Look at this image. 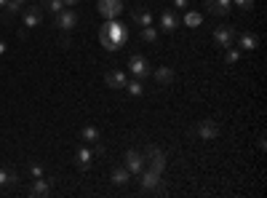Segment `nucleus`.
<instances>
[{
	"label": "nucleus",
	"mask_w": 267,
	"mask_h": 198,
	"mask_svg": "<svg viewBox=\"0 0 267 198\" xmlns=\"http://www.w3.org/2000/svg\"><path fill=\"white\" fill-rule=\"evenodd\" d=\"M99 35H104L107 40H112L115 46H123L126 40H129V30H126L120 21H115V19H107L102 25V30H99Z\"/></svg>",
	"instance_id": "nucleus-1"
},
{
	"label": "nucleus",
	"mask_w": 267,
	"mask_h": 198,
	"mask_svg": "<svg viewBox=\"0 0 267 198\" xmlns=\"http://www.w3.org/2000/svg\"><path fill=\"white\" fill-rule=\"evenodd\" d=\"M78 21H80V16L75 14L72 8H62L59 14H54V25H56L59 32H72L78 27Z\"/></svg>",
	"instance_id": "nucleus-2"
},
{
	"label": "nucleus",
	"mask_w": 267,
	"mask_h": 198,
	"mask_svg": "<svg viewBox=\"0 0 267 198\" xmlns=\"http://www.w3.org/2000/svg\"><path fill=\"white\" fill-rule=\"evenodd\" d=\"M142 156H144V161L150 164V169H153V171H158V174H163V169H166V153H160L158 147L147 145Z\"/></svg>",
	"instance_id": "nucleus-3"
},
{
	"label": "nucleus",
	"mask_w": 267,
	"mask_h": 198,
	"mask_svg": "<svg viewBox=\"0 0 267 198\" xmlns=\"http://www.w3.org/2000/svg\"><path fill=\"white\" fill-rule=\"evenodd\" d=\"M21 11H25V30H32V27H38L40 21H43V14H45L40 3H27V6L21 8Z\"/></svg>",
	"instance_id": "nucleus-4"
},
{
	"label": "nucleus",
	"mask_w": 267,
	"mask_h": 198,
	"mask_svg": "<svg viewBox=\"0 0 267 198\" xmlns=\"http://www.w3.org/2000/svg\"><path fill=\"white\" fill-rule=\"evenodd\" d=\"M129 73L134 75V78H147V75H153V70H150V62L144 59L142 54H134L131 59H129Z\"/></svg>",
	"instance_id": "nucleus-5"
},
{
	"label": "nucleus",
	"mask_w": 267,
	"mask_h": 198,
	"mask_svg": "<svg viewBox=\"0 0 267 198\" xmlns=\"http://www.w3.org/2000/svg\"><path fill=\"white\" fill-rule=\"evenodd\" d=\"M96 8L104 19H118L123 14V0H99Z\"/></svg>",
	"instance_id": "nucleus-6"
},
{
	"label": "nucleus",
	"mask_w": 267,
	"mask_h": 198,
	"mask_svg": "<svg viewBox=\"0 0 267 198\" xmlns=\"http://www.w3.org/2000/svg\"><path fill=\"white\" fill-rule=\"evenodd\" d=\"M233 40H235V27L222 25V27L214 30V43H216V46H222V49H230V46H233Z\"/></svg>",
	"instance_id": "nucleus-7"
},
{
	"label": "nucleus",
	"mask_w": 267,
	"mask_h": 198,
	"mask_svg": "<svg viewBox=\"0 0 267 198\" xmlns=\"http://www.w3.org/2000/svg\"><path fill=\"white\" fill-rule=\"evenodd\" d=\"M139 182H142V190H160V185H163V180H160L158 171H139Z\"/></svg>",
	"instance_id": "nucleus-8"
},
{
	"label": "nucleus",
	"mask_w": 267,
	"mask_h": 198,
	"mask_svg": "<svg viewBox=\"0 0 267 198\" xmlns=\"http://www.w3.org/2000/svg\"><path fill=\"white\" fill-rule=\"evenodd\" d=\"M123 161H126V169H129L131 174H139L144 169V156L139 153V150H129V153L123 156Z\"/></svg>",
	"instance_id": "nucleus-9"
},
{
	"label": "nucleus",
	"mask_w": 267,
	"mask_h": 198,
	"mask_svg": "<svg viewBox=\"0 0 267 198\" xmlns=\"http://www.w3.org/2000/svg\"><path fill=\"white\" fill-rule=\"evenodd\" d=\"M30 195H35V198H45V195H51V180H45V177H35L32 188H30Z\"/></svg>",
	"instance_id": "nucleus-10"
},
{
	"label": "nucleus",
	"mask_w": 267,
	"mask_h": 198,
	"mask_svg": "<svg viewBox=\"0 0 267 198\" xmlns=\"http://www.w3.org/2000/svg\"><path fill=\"white\" fill-rule=\"evenodd\" d=\"M198 137L201 139H216L219 137V126H216V121H201L198 123Z\"/></svg>",
	"instance_id": "nucleus-11"
},
{
	"label": "nucleus",
	"mask_w": 267,
	"mask_h": 198,
	"mask_svg": "<svg viewBox=\"0 0 267 198\" xmlns=\"http://www.w3.org/2000/svg\"><path fill=\"white\" fill-rule=\"evenodd\" d=\"M104 80H107L110 89H123L126 83H129V78H126L123 70H110V73L104 75Z\"/></svg>",
	"instance_id": "nucleus-12"
},
{
	"label": "nucleus",
	"mask_w": 267,
	"mask_h": 198,
	"mask_svg": "<svg viewBox=\"0 0 267 198\" xmlns=\"http://www.w3.org/2000/svg\"><path fill=\"white\" fill-rule=\"evenodd\" d=\"M75 164H78V169H80V171H88V169H91V164H94V156H91V150L78 147V153H75Z\"/></svg>",
	"instance_id": "nucleus-13"
},
{
	"label": "nucleus",
	"mask_w": 267,
	"mask_h": 198,
	"mask_svg": "<svg viewBox=\"0 0 267 198\" xmlns=\"http://www.w3.org/2000/svg\"><path fill=\"white\" fill-rule=\"evenodd\" d=\"M206 8H208V14H214V16H225L230 11V0H206Z\"/></svg>",
	"instance_id": "nucleus-14"
},
{
	"label": "nucleus",
	"mask_w": 267,
	"mask_h": 198,
	"mask_svg": "<svg viewBox=\"0 0 267 198\" xmlns=\"http://www.w3.org/2000/svg\"><path fill=\"white\" fill-rule=\"evenodd\" d=\"M131 19L136 21L139 27H150V25H153V14H150L147 8H134L131 11Z\"/></svg>",
	"instance_id": "nucleus-15"
},
{
	"label": "nucleus",
	"mask_w": 267,
	"mask_h": 198,
	"mask_svg": "<svg viewBox=\"0 0 267 198\" xmlns=\"http://www.w3.org/2000/svg\"><path fill=\"white\" fill-rule=\"evenodd\" d=\"M177 25H179V19H177L174 11H163V14H160V30L174 32V30H177Z\"/></svg>",
	"instance_id": "nucleus-16"
},
{
	"label": "nucleus",
	"mask_w": 267,
	"mask_h": 198,
	"mask_svg": "<svg viewBox=\"0 0 267 198\" xmlns=\"http://www.w3.org/2000/svg\"><path fill=\"white\" fill-rule=\"evenodd\" d=\"M16 185H19L16 171H11V169H0V188H16Z\"/></svg>",
	"instance_id": "nucleus-17"
},
{
	"label": "nucleus",
	"mask_w": 267,
	"mask_h": 198,
	"mask_svg": "<svg viewBox=\"0 0 267 198\" xmlns=\"http://www.w3.org/2000/svg\"><path fill=\"white\" fill-rule=\"evenodd\" d=\"M0 11H3V21H6V25H11V21H14V16L21 11V6H19V3H14V0H8V3H6L3 8H0Z\"/></svg>",
	"instance_id": "nucleus-18"
},
{
	"label": "nucleus",
	"mask_w": 267,
	"mask_h": 198,
	"mask_svg": "<svg viewBox=\"0 0 267 198\" xmlns=\"http://www.w3.org/2000/svg\"><path fill=\"white\" fill-rule=\"evenodd\" d=\"M153 75H155V80H158L160 86H168L171 80H174V70H171V67H158Z\"/></svg>",
	"instance_id": "nucleus-19"
},
{
	"label": "nucleus",
	"mask_w": 267,
	"mask_h": 198,
	"mask_svg": "<svg viewBox=\"0 0 267 198\" xmlns=\"http://www.w3.org/2000/svg\"><path fill=\"white\" fill-rule=\"evenodd\" d=\"M257 35H254V32H243L240 35V49L243 51H254V49H257Z\"/></svg>",
	"instance_id": "nucleus-20"
},
{
	"label": "nucleus",
	"mask_w": 267,
	"mask_h": 198,
	"mask_svg": "<svg viewBox=\"0 0 267 198\" xmlns=\"http://www.w3.org/2000/svg\"><path fill=\"white\" fill-rule=\"evenodd\" d=\"M80 139H86V142H102V131L96 126H86V129L80 131Z\"/></svg>",
	"instance_id": "nucleus-21"
},
{
	"label": "nucleus",
	"mask_w": 267,
	"mask_h": 198,
	"mask_svg": "<svg viewBox=\"0 0 267 198\" xmlns=\"http://www.w3.org/2000/svg\"><path fill=\"white\" fill-rule=\"evenodd\" d=\"M184 25H187V27H201L203 25V14H201V11H187V14H184Z\"/></svg>",
	"instance_id": "nucleus-22"
},
{
	"label": "nucleus",
	"mask_w": 267,
	"mask_h": 198,
	"mask_svg": "<svg viewBox=\"0 0 267 198\" xmlns=\"http://www.w3.org/2000/svg\"><path fill=\"white\" fill-rule=\"evenodd\" d=\"M129 177H131L129 169H123V166L112 169V182H115V185H126V182H129Z\"/></svg>",
	"instance_id": "nucleus-23"
},
{
	"label": "nucleus",
	"mask_w": 267,
	"mask_h": 198,
	"mask_svg": "<svg viewBox=\"0 0 267 198\" xmlns=\"http://www.w3.org/2000/svg\"><path fill=\"white\" fill-rule=\"evenodd\" d=\"M40 6H43V11H48V14H59L64 8L62 0H40Z\"/></svg>",
	"instance_id": "nucleus-24"
},
{
	"label": "nucleus",
	"mask_w": 267,
	"mask_h": 198,
	"mask_svg": "<svg viewBox=\"0 0 267 198\" xmlns=\"http://www.w3.org/2000/svg\"><path fill=\"white\" fill-rule=\"evenodd\" d=\"M126 89H129L131 97H142L144 94V86H142V80H139V78H134L131 83H126Z\"/></svg>",
	"instance_id": "nucleus-25"
},
{
	"label": "nucleus",
	"mask_w": 267,
	"mask_h": 198,
	"mask_svg": "<svg viewBox=\"0 0 267 198\" xmlns=\"http://www.w3.org/2000/svg\"><path fill=\"white\" fill-rule=\"evenodd\" d=\"M142 40H147V43H155L158 40V30L150 25V27H142Z\"/></svg>",
	"instance_id": "nucleus-26"
},
{
	"label": "nucleus",
	"mask_w": 267,
	"mask_h": 198,
	"mask_svg": "<svg viewBox=\"0 0 267 198\" xmlns=\"http://www.w3.org/2000/svg\"><path fill=\"white\" fill-rule=\"evenodd\" d=\"M238 59H240V51H238V49H227V54H225V62H227V64H235Z\"/></svg>",
	"instance_id": "nucleus-27"
},
{
	"label": "nucleus",
	"mask_w": 267,
	"mask_h": 198,
	"mask_svg": "<svg viewBox=\"0 0 267 198\" xmlns=\"http://www.w3.org/2000/svg\"><path fill=\"white\" fill-rule=\"evenodd\" d=\"M30 174L32 177H43V166L40 164H30Z\"/></svg>",
	"instance_id": "nucleus-28"
},
{
	"label": "nucleus",
	"mask_w": 267,
	"mask_h": 198,
	"mask_svg": "<svg viewBox=\"0 0 267 198\" xmlns=\"http://www.w3.org/2000/svg\"><path fill=\"white\" fill-rule=\"evenodd\" d=\"M235 6H238V8H243V11H251L254 0H235Z\"/></svg>",
	"instance_id": "nucleus-29"
},
{
	"label": "nucleus",
	"mask_w": 267,
	"mask_h": 198,
	"mask_svg": "<svg viewBox=\"0 0 267 198\" xmlns=\"http://www.w3.org/2000/svg\"><path fill=\"white\" fill-rule=\"evenodd\" d=\"M91 156H94V158H102V156H104V147H102L99 142H94V150H91Z\"/></svg>",
	"instance_id": "nucleus-30"
},
{
	"label": "nucleus",
	"mask_w": 267,
	"mask_h": 198,
	"mask_svg": "<svg viewBox=\"0 0 267 198\" xmlns=\"http://www.w3.org/2000/svg\"><path fill=\"white\" fill-rule=\"evenodd\" d=\"M190 0H174V8H187Z\"/></svg>",
	"instance_id": "nucleus-31"
},
{
	"label": "nucleus",
	"mask_w": 267,
	"mask_h": 198,
	"mask_svg": "<svg viewBox=\"0 0 267 198\" xmlns=\"http://www.w3.org/2000/svg\"><path fill=\"white\" fill-rule=\"evenodd\" d=\"M62 3H64V8H72V6L78 3V0H62Z\"/></svg>",
	"instance_id": "nucleus-32"
},
{
	"label": "nucleus",
	"mask_w": 267,
	"mask_h": 198,
	"mask_svg": "<svg viewBox=\"0 0 267 198\" xmlns=\"http://www.w3.org/2000/svg\"><path fill=\"white\" fill-rule=\"evenodd\" d=\"M6 49H8V46H6V40H0V56L6 54Z\"/></svg>",
	"instance_id": "nucleus-33"
},
{
	"label": "nucleus",
	"mask_w": 267,
	"mask_h": 198,
	"mask_svg": "<svg viewBox=\"0 0 267 198\" xmlns=\"http://www.w3.org/2000/svg\"><path fill=\"white\" fill-rule=\"evenodd\" d=\"M14 3H19V6H21V8H25V6H27V3H30V0H14Z\"/></svg>",
	"instance_id": "nucleus-34"
},
{
	"label": "nucleus",
	"mask_w": 267,
	"mask_h": 198,
	"mask_svg": "<svg viewBox=\"0 0 267 198\" xmlns=\"http://www.w3.org/2000/svg\"><path fill=\"white\" fill-rule=\"evenodd\" d=\"M6 3H8V0H0V8H3V6H6Z\"/></svg>",
	"instance_id": "nucleus-35"
}]
</instances>
